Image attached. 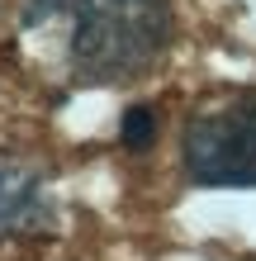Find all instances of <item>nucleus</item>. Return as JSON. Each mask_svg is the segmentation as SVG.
Returning <instances> with one entry per match:
<instances>
[{"instance_id": "f257e3e1", "label": "nucleus", "mask_w": 256, "mask_h": 261, "mask_svg": "<svg viewBox=\"0 0 256 261\" xmlns=\"http://www.w3.org/2000/svg\"><path fill=\"white\" fill-rule=\"evenodd\" d=\"M24 29L62 38V57L76 81H128L166 48L171 0H29Z\"/></svg>"}, {"instance_id": "f03ea898", "label": "nucleus", "mask_w": 256, "mask_h": 261, "mask_svg": "<svg viewBox=\"0 0 256 261\" xmlns=\"http://www.w3.org/2000/svg\"><path fill=\"white\" fill-rule=\"evenodd\" d=\"M185 171L194 186H256V100H233L185 124Z\"/></svg>"}, {"instance_id": "7ed1b4c3", "label": "nucleus", "mask_w": 256, "mask_h": 261, "mask_svg": "<svg viewBox=\"0 0 256 261\" xmlns=\"http://www.w3.org/2000/svg\"><path fill=\"white\" fill-rule=\"evenodd\" d=\"M48 223V199L43 186L24 166L0 162V233H29V228Z\"/></svg>"}, {"instance_id": "20e7f679", "label": "nucleus", "mask_w": 256, "mask_h": 261, "mask_svg": "<svg viewBox=\"0 0 256 261\" xmlns=\"http://www.w3.org/2000/svg\"><path fill=\"white\" fill-rule=\"evenodd\" d=\"M119 138H124V147L143 152V147L157 138V114L147 110V105H133V110L124 114V128H119Z\"/></svg>"}]
</instances>
